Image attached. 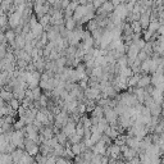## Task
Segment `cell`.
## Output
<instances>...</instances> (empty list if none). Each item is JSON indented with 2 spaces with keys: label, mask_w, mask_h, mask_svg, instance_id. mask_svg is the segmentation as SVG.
<instances>
[{
  "label": "cell",
  "mask_w": 164,
  "mask_h": 164,
  "mask_svg": "<svg viewBox=\"0 0 164 164\" xmlns=\"http://www.w3.org/2000/svg\"><path fill=\"white\" fill-rule=\"evenodd\" d=\"M150 82H151V78L149 76H140V80L137 82V86L141 87V89H145L146 86H149Z\"/></svg>",
  "instance_id": "cell-1"
},
{
  "label": "cell",
  "mask_w": 164,
  "mask_h": 164,
  "mask_svg": "<svg viewBox=\"0 0 164 164\" xmlns=\"http://www.w3.org/2000/svg\"><path fill=\"white\" fill-rule=\"evenodd\" d=\"M75 18H67L64 21V26H65V30L67 31H73L75 27H76V23H75Z\"/></svg>",
  "instance_id": "cell-2"
},
{
  "label": "cell",
  "mask_w": 164,
  "mask_h": 164,
  "mask_svg": "<svg viewBox=\"0 0 164 164\" xmlns=\"http://www.w3.org/2000/svg\"><path fill=\"white\" fill-rule=\"evenodd\" d=\"M8 105L10 106V109H13V110H18V109L21 108V101L18 100L17 98H12L8 101Z\"/></svg>",
  "instance_id": "cell-3"
},
{
  "label": "cell",
  "mask_w": 164,
  "mask_h": 164,
  "mask_svg": "<svg viewBox=\"0 0 164 164\" xmlns=\"http://www.w3.org/2000/svg\"><path fill=\"white\" fill-rule=\"evenodd\" d=\"M12 98H14L12 91H7V90H2V91H0V99H3L4 101H9Z\"/></svg>",
  "instance_id": "cell-4"
},
{
  "label": "cell",
  "mask_w": 164,
  "mask_h": 164,
  "mask_svg": "<svg viewBox=\"0 0 164 164\" xmlns=\"http://www.w3.org/2000/svg\"><path fill=\"white\" fill-rule=\"evenodd\" d=\"M25 124H26V122L21 118V120H18V122H14L13 128H14V130H22L23 127H25Z\"/></svg>",
  "instance_id": "cell-5"
}]
</instances>
